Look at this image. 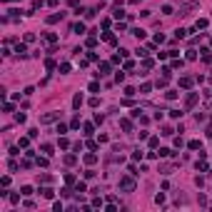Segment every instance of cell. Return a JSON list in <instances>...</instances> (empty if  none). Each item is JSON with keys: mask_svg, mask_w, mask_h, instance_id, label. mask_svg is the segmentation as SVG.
Listing matches in <instances>:
<instances>
[{"mask_svg": "<svg viewBox=\"0 0 212 212\" xmlns=\"http://www.w3.org/2000/svg\"><path fill=\"white\" fill-rule=\"evenodd\" d=\"M130 3H132V5H135V3H140V0H130Z\"/></svg>", "mask_w": 212, "mask_h": 212, "instance_id": "obj_28", "label": "cell"}, {"mask_svg": "<svg viewBox=\"0 0 212 212\" xmlns=\"http://www.w3.org/2000/svg\"><path fill=\"white\" fill-rule=\"evenodd\" d=\"M95 160H97V155H85V162H87V165H93Z\"/></svg>", "mask_w": 212, "mask_h": 212, "instance_id": "obj_21", "label": "cell"}, {"mask_svg": "<svg viewBox=\"0 0 212 212\" xmlns=\"http://www.w3.org/2000/svg\"><path fill=\"white\" fill-rule=\"evenodd\" d=\"M132 160H142V150H135L132 152Z\"/></svg>", "mask_w": 212, "mask_h": 212, "instance_id": "obj_22", "label": "cell"}, {"mask_svg": "<svg viewBox=\"0 0 212 212\" xmlns=\"http://www.w3.org/2000/svg\"><path fill=\"white\" fill-rule=\"evenodd\" d=\"M162 12L165 15H172V5H162Z\"/></svg>", "mask_w": 212, "mask_h": 212, "instance_id": "obj_25", "label": "cell"}, {"mask_svg": "<svg viewBox=\"0 0 212 212\" xmlns=\"http://www.w3.org/2000/svg\"><path fill=\"white\" fill-rule=\"evenodd\" d=\"M85 190H87V187H85V182H75V192H77V195H82Z\"/></svg>", "mask_w": 212, "mask_h": 212, "instance_id": "obj_6", "label": "cell"}, {"mask_svg": "<svg viewBox=\"0 0 212 212\" xmlns=\"http://www.w3.org/2000/svg\"><path fill=\"white\" fill-rule=\"evenodd\" d=\"M180 85H182V87H190V85H192V77H182Z\"/></svg>", "mask_w": 212, "mask_h": 212, "instance_id": "obj_16", "label": "cell"}, {"mask_svg": "<svg viewBox=\"0 0 212 212\" xmlns=\"http://www.w3.org/2000/svg\"><path fill=\"white\" fill-rule=\"evenodd\" d=\"M45 40H48V43H55L57 35H55V32H45Z\"/></svg>", "mask_w": 212, "mask_h": 212, "instance_id": "obj_13", "label": "cell"}, {"mask_svg": "<svg viewBox=\"0 0 212 212\" xmlns=\"http://www.w3.org/2000/svg\"><path fill=\"white\" fill-rule=\"evenodd\" d=\"M102 40H105V43H110V45H115V35H110V32H105V35H102Z\"/></svg>", "mask_w": 212, "mask_h": 212, "instance_id": "obj_11", "label": "cell"}, {"mask_svg": "<svg viewBox=\"0 0 212 212\" xmlns=\"http://www.w3.org/2000/svg\"><path fill=\"white\" fill-rule=\"evenodd\" d=\"M100 70H102V73H97V75H107V73H110V65H107V62H102V65H100Z\"/></svg>", "mask_w": 212, "mask_h": 212, "instance_id": "obj_15", "label": "cell"}, {"mask_svg": "<svg viewBox=\"0 0 212 212\" xmlns=\"http://www.w3.org/2000/svg\"><path fill=\"white\" fill-rule=\"evenodd\" d=\"M40 192H43V197H45V200H52V195H55L52 190H50V187H45V190H40Z\"/></svg>", "mask_w": 212, "mask_h": 212, "instance_id": "obj_9", "label": "cell"}, {"mask_svg": "<svg viewBox=\"0 0 212 212\" xmlns=\"http://www.w3.org/2000/svg\"><path fill=\"white\" fill-rule=\"evenodd\" d=\"M20 192H23L25 197H28V195H32V187H28V185H25V187H20Z\"/></svg>", "mask_w": 212, "mask_h": 212, "instance_id": "obj_19", "label": "cell"}, {"mask_svg": "<svg viewBox=\"0 0 212 212\" xmlns=\"http://www.w3.org/2000/svg\"><path fill=\"white\" fill-rule=\"evenodd\" d=\"M15 52H18V55L23 57V55H25V45H18V48H15Z\"/></svg>", "mask_w": 212, "mask_h": 212, "instance_id": "obj_26", "label": "cell"}, {"mask_svg": "<svg viewBox=\"0 0 212 212\" xmlns=\"http://www.w3.org/2000/svg\"><path fill=\"white\" fill-rule=\"evenodd\" d=\"M80 105H82V95L77 93V95L73 97V107H75V110H80Z\"/></svg>", "mask_w": 212, "mask_h": 212, "instance_id": "obj_4", "label": "cell"}, {"mask_svg": "<svg viewBox=\"0 0 212 212\" xmlns=\"http://www.w3.org/2000/svg\"><path fill=\"white\" fill-rule=\"evenodd\" d=\"M57 132H60V135H65V132H68V125L60 122V125H57Z\"/></svg>", "mask_w": 212, "mask_h": 212, "instance_id": "obj_23", "label": "cell"}, {"mask_svg": "<svg viewBox=\"0 0 212 212\" xmlns=\"http://www.w3.org/2000/svg\"><path fill=\"white\" fill-rule=\"evenodd\" d=\"M73 32H77V35H82V32H85V23H77L73 28Z\"/></svg>", "mask_w": 212, "mask_h": 212, "instance_id": "obj_7", "label": "cell"}, {"mask_svg": "<svg viewBox=\"0 0 212 212\" xmlns=\"http://www.w3.org/2000/svg\"><path fill=\"white\" fill-rule=\"evenodd\" d=\"M120 190H125V192H132V190H135V182H132L130 177H122V180H120Z\"/></svg>", "mask_w": 212, "mask_h": 212, "instance_id": "obj_1", "label": "cell"}, {"mask_svg": "<svg viewBox=\"0 0 212 212\" xmlns=\"http://www.w3.org/2000/svg\"><path fill=\"white\" fill-rule=\"evenodd\" d=\"M130 32H132V35L137 37V40H142V37H145V30H140V28H132Z\"/></svg>", "mask_w": 212, "mask_h": 212, "instance_id": "obj_5", "label": "cell"}, {"mask_svg": "<svg viewBox=\"0 0 212 212\" xmlns=\"http://www.w3.org/2000/svg\"><path fill=\"white\" fill-rule=\"evenodd\" d=\"M57 20H62V12H55V15H50V18H48V23L52 25V23H57Z\"/></svg>", "mask_w": 212, "mask_h": 212, "instance_id": "obj_8", "label": "cell"}, {"mask_svg": "<svg viewBox=\"0 0 212 212\" xmlns=\"http://www.w3.org/2000/svg\"><path fill=\"white\" fill-rule=\"evenodd\" d=\"M202 147V142H200V140H192V142H190V150H200Z\"/></svg>", "mask_w": 212, "mask_h": 212, "instance_id": "obj_17", "label": "cell"}, {"mask_svg": "<svg viewBox=\"0 0 212 212\" xmlns=\"http://www.w3.org/2000/svg\"><path fill=\"white\" fill-rule=\"evenodd\" d=\"M120 125H122V130H127V132L132 130V122H130V120H122V122H120Z\"/></svg>", "mask_w": 212, "mask_h": 212, "instance_id": "obj_14", "label": "cell"}, {"mask_svg": "<svg viewBox=\"0 0 212 212\" xmlns=\"http://www.w3.org/2000/svg\"><path fill=\"white\" fill-rule=\"evenodd\" d=\"M57 117V112H48V115H45V117H43V122H52V120H55Z\"/></svg>", "mask_w": 212, "mask_h": 212, "instance_id": "obj_10", "label": "cell"}, {"mask_svg": "<svg viewBox=\"0 0 212 212\" xmlns=\"http://www.w3.org/2000/svg\"><path fill=\"white\" fill-rule=\"evenodd\" d=\"M5 3H12V0H5Z\"/></svg>", "mask_w": 212, "mask_h": 212, "instance_id": "obj_29", "label": "cell"}, {"mask_svg": "<svg viewBox=\"0 0 212 212\" xmlns=\"http://www.w3.org/2000/svg\"><path fill=\"white\" fill-rule=\"evenodd\" d=\"M43 152L45 155H52V145H43Z\"/></svg>", "mask_w": 212, "mask_h": 212, "instance_id": "obj_24", "label": "cell"}, {"mask_svg": "<svg viewBox=\"0 0 212 212\" xmlns=\"http://www.w3.org/2000/svg\"><path fill=\"white\" fill-rule=\"evenodd\" d=\"M52 210H55V212H62L65 207H62V202H55V205H52Z\"/></svg>", "mask_w": 212, "mask_h": 212, "instance_id": "obj_27", "label": "cell"}, {"mask_svg": "<svg viewBox=\"0 0 212 212\" xmlns=\"http://www.w3.org/2000/svg\"><path fill=\"white\" fill-rule=\"evenodd\" d=\"M200 3H185V5L180 8V15H190V10H197Z\"/></svg>", "mask_w": 212, "mask_h": 212, "instance_id": "obj_2", "label": "cell"}, {"mask_svg": "<svg viewBox=\"0 0 212 212\" xmlns=\"http://www.w3.org/2000/svg\"><path fill=\"white\" fill-rule=\"evenodd\" d=\"M187 32H190V30H185V28H177V30H175V35H177V37H187Z\"/></svg>", "mask_w": 212, "mask_h": 212, "instance_id": "obj_12", "label": "cell"}, {"mask_svg": "<svg viewBox=\"0 0 212 212\" xmlns=\"http://www.w3.org/2000/svg\"><path fill=\"white\" fill-rule=\"evenodd\" d=\"M157 155H162V157H170V155H172V150H167V147H162L160 152H157Z\"/></svg>", "mask_w": 212, "mask_h": 212, "instance_id": "obj_18", "label": "cell"}, {"mask_svg": "<svg viewBox=\"0 0 212 212\" xmlns=\"http://www.w3.org/2000/svg\"><path fill=\"white\" fill-rule=\"evenodd\" d=\"M70 127H73V130H77V127H80V117H73V122H70Z\"/></svg>", "mask_w": 212, "mask_h": 212, "instance_id": "obj_20", "label": "cell"}, {"mask_svg": "<svg viewBox=\"0 0 212 212\" xmlns=\"http://www.w3.org/2000/svg\"><path fill=\"white\" fill-rule=\"evenodd\" d=\"M197 100H200V95H197V93H192V95H187L185 105H187V107H195V105H197Z\"/></svg>", "mask_w": 212, "mask_h": 212, "instance_id": "obj_3", "label": "cell"}]
</instances>
